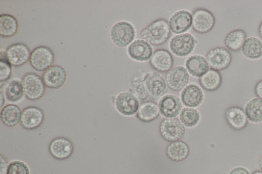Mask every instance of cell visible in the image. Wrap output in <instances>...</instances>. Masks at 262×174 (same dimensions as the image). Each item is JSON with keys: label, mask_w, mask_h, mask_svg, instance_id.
<instances>
[{"label": "cell", "mask_w": 262, "mask_h": 174, "mask_svg": "<svg viewBox=\"0 0 262 174\" xmlns=\"http://www.w3.org/2000/svg\"><path fill=\"white\" fill-rule=\"evenodd\" d=\"M227 125L233 130L240 131L246 128L248 120L244 109L238 106H231L225 112Z\"/></svg>", "instance_id": "21"}, {"label": "cell", "mask_w": 262, "mask_h": 174, "mask_svg": "<svg viewBox=\"0 0 262 174\" xmlns=\"http://www.w3.org/2000/svg\"><path fill=\"white\" fill-rule=\"evenodd\" d=\"M258 166L260 170L262 171V154L260 155L258 160Z\"/></svg>", "instance_id": "40"}, {"label": "cell", "mask_w": 262, "mask_h": 174, "mask_svg": "<svg viewBox=\"0 0 262 174\" xmlns=\"http://www.w3.org/2000/svg\"><path fill=\"white\" fill-rule=\"evenodd\" d=\"M189 153L190 149L188 144L181 140L170 142L166 149L167 157L175 162H180L185 160Z\"/></svg>", "instance_id": "25"}, {"label": "cell", "mask_w": 262, "mask_h": 174, "mask_svg": "<svg viewBox=\"0 0 262 174\" xmlns=\"http://www.w3.org/2000/svg\"><path fill=\"white\" fill-rule=\"evenodd\" d=\"M160 135L167 142L180 140L185 134V127L177 118H165L159 126Z\"/></svg>", "instance_id": "4"}, {"label": "cell", "mask_w": 262, "mask_h": 174, "mask_svg": "<svg viewBox=\"0 0 262 174\" xmlns=\"http://www.w3.org/2000/svg\"><path fill=\"white\" fill-rule=\"evenodd\" d=\"M228 174H251L249 170L243 166H236L231 168Z\"/></svg>", "instance_id": "37"}, {"label": "cell", "mask_w": 262, "mask_h": 174, "mask_svg": "<svg viewBox=\"0 0 262 174\" xmlns=\"http://www.w3.org/2000/svg\"><path fill=\"white\" fill-rule=\"evenodd\" d=\"M12 74V66L8 62L6 50L1 49L0 54V82L1 83L9 80Z\"/></svg>", "instance_id": "34"}, {"label": "cell", "mask_w": 262, "mask_h": 174, "mask_svg": "<svg viewBox=\"0 0 262 174\" xmlns=\"http://www.w3.org/2000/svg\"><path fill=\"white\" fill-rule=\"evenodd\" d=\"M9 163L6 157L2 154L0 155V174H7Z\"/></svg>", "instance_id": "36"}, {"label": "cell", "mask_w": 262, "mask_h": 174, "mask_svg": "<svg viewBox=\"0 0 262 174\" xmlns=\"http://www.w3.org/2000/svg\"><path fill=\"white\" fill-rule=\"evenodd\" d=\"M127 54L132 59L140 62L150 60L152 54V47L148 42L138 39L133 41L127 47Z\"/></svg>", "instance_id": "19"}, {"label": "cell", "mask_w": 262, "mask_h": 174, "mask_svg": "<svg viewBox=\"0 0 262 174\" xmlns=\"http://www.w3.org/2000/svg\"><path fill=\"white\" fill-rule=\"evenodd\" d=\"M45 118L43 110L36 106H28L22 110L21 126L27 130H33L39 128Z\"/></svg>", "instance_id": "14"}, {"label": "cell", "mask_w": 262, "mask_h": 174, "mask_svg": "<svg viewBox=\"0 0 262 174\" xmlns=\"http://www.w3.org/2000/svg\"><path fill=\"white\" fill-rule=\"evenodd\" d=\"M192 14L187 10L176 12L170 17L168 24L170 31L176 34H181L187 31L192 26Z\"/></svg>", "instance_id": "17"}, {"label": "cell", "mask_w": 262, "mask_h": 174, "mask_svg": "<svg viewBox=\"0 0 262 174\" xmlns=\"http://www.w3.org/2000/svg\"><path fill=\"white\" fill-rule=\"evenodd\" d=\"M206 59L211 69L219 71L229 66L232 56L228 49L223 47H216L208 51Z\"/></svg>", "instance_id": "7"}, {"label": "cell", "mask_w": 262, "mask_h": 174, "mask_svg": "<svg viewBox=\"0 0 262 174\" xmlns=\"http://www.w3.org/2000/svg\"><path fill=\"white\" fill-rule=\"evenodd\" d=\"M116 110L120 114L131 116L137 113L140 103L139 100L129 91H124L118 94L114 100Z\"/></svg>", "instance_id": "9"}, {"label": "cell", "mask_w": 262, "mask_h": 174, "mask_svg": "<svg viewBox=\"0 0 262 174\" xmlns=\"http://www.w3.org/2000/svg\"><path fill=\"white\" fill-rule=\"evenodd\" d=\"M129 90L141 102L147 101L149 96L144 80L140 78H136L130 81Z\"/></svg>", "instance_id": "33"}, {"label": "cell", "mask_w": 262, "mask_h": 174, "mask_svg": "<svg viewBox=\"0 0 262 174\" xmlns=\"http://www.w3.org/2000/svg\"><path fill=\"white\" fill-rule=\"evenodd\" d=\"M171 31L168 22L164 18H159L148 24L140 32V36L152 45L165 43L170 38Z\"/></svg>", "instance_id": "1"}, {"label": "cell", "mask_w": 262, "mask_h": 174, "mask_svg": "<svg viewBox=\"0 0 262 174\" xmlns=\"http://www.w3.org/2000/svg\"><path fill=\"white\" fill-rule=\"evenodd\" d=\"M1 87L3 88L2 86ZM3 89L6 100L10 104L19 103L25 96L21 81L18 78H14L4 84Z\"/></svg>", "instance_id": "22"}, {"label": "cell", "mask_w": 262, "mask_h": 174, "mask_svg": "<svg viewBox=\"0 0 262 174\" xmlns=\"http://www.w3.org/2000/svg\"><path fill=\"white\" fill-rule=\"evenodd\" d=\"M48 151L54 159L64 160L70 158L73 154L74 145L69 138L63 136H57L50 142Z\"/></svg>", "instance_id": "10"}, {"label": "cell", "mask_w": 262, "mask_h": 174, "mask_svg": "<svg viewBox=\"0 0 262 174\" xmlns=\"http://www.w3.org/2000/svg\"><path fill=\"white\" fill-rule=\"evenodd\" d=\"M247 38V34L242 29H236L229 32L224 39L225 46L232 52H237L242 49Z\"/></svg>", "instance_id": "30"}, {"label": "cell", "mask_w": 262, "mask_h": 174, "mask_svg": "<svg viewBox=\"0 0 262 174\" xmlns=\"http://www.w3.org/2000/svg\"><path fill=\"white\" fill-rule=\"evenodd\" d=\"M0 102H1V106L3 107V105L5 103L6 98L4 94V90L2 87H1L0 90Z\"/></svg>", "instance_id": "39"}, {"label": "cell", "mask_w": 262, "mask_h": 174, "mask_svg": "<svg viewBox=\"0 0 262 174\" xmlns=\"http://www.w3.org/2000/svg\"><path fill=\"white\" fill-rule=\"evenodd\" d=\"M189 75L182 66H176L166 72L165 81L167 87L172 91H180L187 85Z\"/></svg>", "instance_id": "11"}, {"label": "cell", "mask_w": 262, "mask_h": 174, "mask_svg": "<svg viewBox=\"0 0 262 174\" xmlns=\"http://www.w3.org/2000/svg\"><path fill=\"white\" fill-rule=\"evenodd\" d=\"M159 107L160 113L163 117L175 118L180 114L182 109V103L177 95L166 94L161 98Z\"/></svg>", "instance_id": "16"}, {"label": "cell", "mask_w": 262, "mask_h": 174, "mask_svg": "<svg viewBox=\"0 0 262 174\" xmlns=\"http://www.w3.org/2000/svg\"><path fill=\"white\" fill-rule=\"evenodd\" d=\"M258 34L259 37L262 40V21L260 22V23L258 27Z\"/></svg>", "instance_id": "41"}, {"label": "cell", "mask_w": 262, "mask_h": 174, "mask_svg": "<svg viewBox=\"0 0 262 174\" xmlns=\"http://www.w3.org/2000/svg\"><path fill=\"white\" fill-rule=\"evenodd\" d=\"M22 110L16 105L9 104L4 106L1 111V120L7 127H13L20 123Z\"/></svg>", "instance_id": "23"}, {"label": "cell", "mask_w": 262, "mask_h": 174, "mask_svg": "<svg viewBox=\"0 0 262 174\" xmlns=\"http://www.w3.org/2000/svg\"><path fill=\"white\" fill-rule=\"evenodd\" d=\"M159 104L152 101L142 102L136 113V117L143 122L155 120L160 114Z\"/></svg>", "instance_id": "27"}, {"label": "cell", "mask_w": 262, "mask_h": 174, "mask_svg": "<svg viewBox=\"0 0 262 174\" xmlns=\"http://www.w3.org/2000/svg\"><path fill=\"white\" fill-rule=\"evenodd\" d=\"M18 29L16 18L9 14L0 16V35L3 38H9L14 36Z\"/></svg>", "instance_id": "31"}, {"label": "cell", "mask_w": 262, "mask_h": 174, "mask_svg": "<svg viewBox=\"0 0 262 174\" xmlns=\"http://www.w3.org/2000/svg\"><path fill=\"white\" fill-rule=\"evenodd\" d=\"M244 110L249 122L257 124L262 122V100L256 97L249 100Z\"/></svg>", "instance_id": "28"}, {"label": "cell", "mask_w": 262, "mask_h": 174, "mask_svg": "<svg viewBox=\"0 0 262 174\" xmlns=\"http://www.w3.org/2000/svg\"><path fill=\"white\" fill-rule=\"evenodd\" d=\"M31 52L28 46L23 43H15L6 49L8 62L12 66L19 67L26 64L30 59Z\"/></svg>", "instance_id": "12"}, {"label": "cell", "mask_w": 262, "mask_h": 174, "mask_svg": "<svg viewBox=\"0 0 262 174\" xmlns=\"http://www.w3.org/2000/svg\"><path fill=\"white\" fill-rule=\"evenodd\" d=\"M41 77L47 87L57 89L64 84L67 72L62 66L53 64L43 72Z\"/></svg>", "instance_id": "15"}, {"label": "cell", "mask_w": 262, "mask_h": 174, "mask_svg": "<svg viewBox=\"0 0 262 174\" xmlns=\"http://www.w3.org/2000/svg\"><path fill=\"white\" fill-rule=\"evenodd\" d=\"M25 97L30 101H37L43 97L46 87L42 77L38 74L29 72L21 78Z\"/></svg>", "instance_id": "2"}, {"label": "cell", "mask_w": 262, "mask_h": 174, "mask_svg": "<svg viewBox=\"0 0 262 174\" xmlns=\"http://www.w3.org/2000/svg\"><path fill=\"white\" fill-rule=\"evenodd\" d=\"M241 49L246 58L252 60L259 59L262 58V41L256 37H248Z\"/></svg>", "instance_id": "26"}, {"label": "cell", "mask_w": 262, "mask_h": 174, "mask_svg": "<svg viewBox=\"0 0 262 174\" xmlns=\"http://www.w3.org/2000/svg\"><path fill=\"white\" fill-rule=\"evenodd\" d=\"M196 40L189 33H183L173 36L170 40L169 48L176 56L184 57L193 51Z\"/></svg>", "instance_id": "6"}, {"label": "cell", "mask_w": 262, "mask_h": 174, "mask_svg": "<svg viewBox=\"0 0 262 174\" xmlns=\"http://www.w3.org/2000/svg\"><path fill=\"white\" fill-rule=\"evenodd\" d=\"M180 98L182 103L186 107L195 108L202 103L204 94L199 85L191 83L182 90Z\"/></svg>", "instance_id": "18"}, {"label": "cell", "mask_w": 262, "mask_h": 174, "mask_svg": "<svg viewBox=\"0 0 262 174\" xmlns=\"http://www.w3.org/2000/svg\"><path fill=\"white\" fill-rule=\"evenodd\" d=\"M187 71L192 77L200 78L209 70V65L206 59L200 55L189 57L185 62Z\"/></svg>", "instance_id": "24"}, {"label": "cell", "mask_w": 262, "mask_h": 174, "mask_svg": "<svg viewBox=\"0 0 262 174\" xmlns=\"http://www.w3.org/2000/svg\"><path fill=\"white\" fill-rule=\"evenodd\" d=\"M199 81L204 89L208 91H213L221 86L222 77L219 71L210 69L199 78Z\"/></svg>", "instance_id": "29"}, {"label": "cell", "mask_w": 262, "mask_h": 174, "mask_svg": "<svg viewBox=\"0 0 262 174\" xmlns=\"http://www.w3.org/2000/svg\"><path fill=\"white\" fill-rule=\"evenodd\" d=\"M192 27L193 30L200 34L210 32L214 27L215 19L214 15L205 8H197L192 14Z\"/></svg>", "instance_id": "8"}, {"label": "cell", "mask_w": 262, "mask_h": 174, "mask_svg": "<svg viewBox=\"0 0 262 174\" xmlns=\"http://www.w3.org/2000/svg\"><path fill=\"white\" fill-rule=\"evenodd\" d=\"M149 95L155 100L163 96L168 91L165 79L159 73L148 72L143 79Z\"/></svg>", "instance_id": "13"}, {"label": "cell", "mask_w": 262, "mask_h": 174, "mask_svg": "<svg viewBox=\"0 0 262 174\" xmlns=\"http://www.w3.org/2000/svg\"><path fill=\"white\" fill-rule=\"evenodd\" d=\"M149 64L156 71L167 72L172 68L173 58L168 51L160 48L154 51L149 60Z\"/></svg>", "instance_id": "20"}, {"label": "cell", "mask_w": 262, "mask_h": 174, "mask_svg": "<svg viewBox=\"0 0 262 174\" xmlns=\"http://www.w3.org/2000/svg\"><path fill=\"white\" fill-rule=\"evenodd\" d=\"M7 174H30V169L25 162L13 160L9 163Z\"/></svg>", "instance_id": "35"}, {"label": "cell", "mask_w": 262, "mask_h": 174, "mask_svg": "<svg viewBox=\"0 0 262 174\" xmlns=\"http://www.w3.org/2000/svg\"><path fill=\"white\" fill-rule=\"evenodd\" d=\"M179 119L185 127L192 128L199 123L201 114L194 108L184 107L179 114Z\"/></svg>", "instance_id": "32"}, {"label": "cell", "mask_w": 262, "mask_h": 174, "mask_svg": "<svg viewBox=\"0 0 262 174\" xmlns=\"http://www.w3.org/2000/svg\"><path fill=\"white\" fill-rule=\"evenodd\" d=\"M54 62V54L48 46H39L31 51L29 62L32 67L35 70L44 72Z\"/></svg>", "instance_id": "5"}, {"label": "cell", "mask_w": 262, "mask_h": 174, "mask_svg": "<svg viewBox=\"0 0 262 174\" xmlns=\"http://www.w3.org/2000/svg\"><path fill=\"white\" fill-rule=\"evenodd\" d=\"M254 91L256 96L262 100V80H260L256 83Z\"/></svg>", "instance_id": "38"}, {"label": "cell", "mask_w": 262, "mask_h": 174, "mask_svg": "<svg viewBox=\"0 0 262 174\" xmlns=\"http://www.w3.org/2000/svg\"><path fill=\"white\" fill-rule=\"evenodd\" d=\"M251 174H262V171L260 170H255L254 172H253Z\"/></svg>", "instance_id": "42"}, {"label": "cell", "mask_w": 262, "mask_h": 174, "mask_svg": "<svg viewBox=\"0 0 262 174\" xmlns=\"http://www.w3.org/2000/svg\"><path fill=\"white\" fill-rule=\"evenodd\" d=\"M136 35L134 27L129 22L121 21L114 24L110 31V37L113 43L119 47L129 45Z\"/></svg>", "instance_id": "3"}]
</instances>
